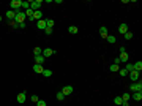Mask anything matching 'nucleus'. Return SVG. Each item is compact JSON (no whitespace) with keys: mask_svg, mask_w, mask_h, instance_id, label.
I'll list each match as a JSON object with an SVG mask.
<instances>
[{"mask_svg":"<svg viewBox=\"0 0 142 106\" xmlns=\"http://www.w3.org/2000/svg\"><path fill=\"white\" fill-rule=\"evenodd\" d=\"M38 100H40V98H38V97L36 95H32V101H33V103H36V101Z\"/></svg>","mask_w":142,"mask_h":106,"instance_id":"nucleus-34","label":"nucleus"},{"mask_svg":"<svg viewBox=\"0 0 142 106\" xmlns=\"http://www.w3.org/2000/svg\"><path fill=\"white\" fill-rule=\"evenodd\" d=\"M63 98H65V95H63V94H62V90H60L58 94H57V100H58V101H63Z\"/></svg>","mask_w":142,"mask_h":106,"instance_id":"nucleus-30","label":"nucleus"},{"mask_svg":"<svg viewBox=\"0 0 142 106\" xmlns=\"http://www.w3.org/2000/svg\"><path fill=\"white\" fill-rule=\"evenodd\" d=\"M44 32H46V35H51V33H52V29H46Z\"/></svg>","mask_w":142,"mask_h":106,"instance_id":"nucleus-35","label":"nucleus"},{"mask_svg":"<svg viewBox=\"0 0 142 106\" xmlns=\"http://www.w3.org/2000/svg\"><path fill=\"white\" fill-rule=\"evenodd\" d=\"M33 54H35V56H41V54H43V49H41V48H35V49H33Z\"/></svg>","mask_w":142,"mask_h":106,"instance_id":"nucleus-26","label":"nucleus"},{"mask_svg":"<svg viewBox=\"0 0 142 106\" xmlns=\"http://www.w3.org/2000/svg\"><path fill=\"white\" fill-rule=\"evenodd\" d=\"M130 98H131L130 94H123V95H122V100H123V101H130Z\"/></svg>","mask_w":142,"mask_h":106,"instance_id":"nucleus-28","label":"nucleus"},{"mask_svg":"<svg viewBox=\"0 0 142 106\" xmlns=\"http://www.w3.org/2000/svg\"><path fill=\"white\" fill-rule=\"evenodd\" d=\"M62 94L65 95V97H66V95H71V94H73V87H71V86H65V87L62 89Z\"/></svg>","mask_w":142,"mask_h":106,"instance_id":"nucleus-6","label":"nucleus"},{"mask_svg":"<svg viewBox=\"0 0 142 106\" xmlns=\"http://www.w3.org/2000/svg\"><path fill=\"white\" fill-rule=\"evenodd\" d=\"M35 63L43 65V63H44V57H43V56H35Z\"/></svg>","mask_w":142,"mask_h":106,"instance_id":"nucleus-17","label":"nucleus"},{"mask_svg":"<svg viewBox=\"0 0 142 106\" xmlns=\"http://www.w3.org/2000/svg\"><path fill=\"white\" fill-rule=\"evenodd\" d=\"M130 78L133 79V81H137V79H139V71H136V70H133V71H130Z\"/></svg>","mask_w":142,"mask_h":106,"instance_id":"nucleus-7","label":"nucleus"},{"mask_svg":"<svg viewBox=\"0 0 142 106\" xmlns=\"http://www.w3.org/2000/svg\"><path fill=\"white\" fill-rule=\"evenodd\" d=\"M21 3H22V0H11V10L13 11H18L21 8Z\"/></svg>","mask_w":142,"mask_h":106,"instance_id":"nucleus-4","label":"nucleus"},{"mask_svg":"<svg viewBox=\"0 0 142 106\" xmlns=\"http://www.w3.org/2000/svg\"><path fill=\"white\" fill-rule=\"evenodd\" d=\"M114 103H115V105H118V106H122V103H123L122 97H115V98H114Z\"/></svg>","mask_w":142,"mask_h":106,"instance_id":"nucleus-24","label":"nucleus"},{"mask_svg":"<svg viewBox=\"0 0 142 106\" xmlns=\"http://www.w3.org/2000/svg\"><path fill=\"white\" fill-rule=\"evenodd\" d=\"M118 74H120V76H126V74H128V71L125 70V68H120V70H118Z\"/></svg>","mask_w":142,"mask_h":106,"instance_id":"nucleus-31","label":"nucleus"},{"mask_svg":"<svg viewBox=\"0 0 142 106\" xmlns=\"http://www.w3.org/2000/svg\"><path fill=\"white\" fill-rule=\"evenodd\" d=\"M41 5H43V0H32V2H30V8H32L33 11H38Z\"/></svg>","mask_w":142,"mask_h":106,"instance_id":"nucleus-2","label":"nucleus"},{"mask_svg":"<svg viewBox=\"0 0 142 106\" xmlns=\"http://www.w3.org/2000/svg\"><path fill=\"white\" fill-rule=\"evenodd\" d=\"M133 70H136V71H139V73H141V70H142V62L137 60L136 63H133Z\"/></svg>","mask_w":142,"mask_h":106,"instance_id":"nucleus-11","label":"nucleus"},{"mask_svg":"<svg viewBox=\"0 0 142 106\" xmlns=\"http://www.w3.org/2000/svg\"><path fill=\"white\" fill-rule=\"evenodd\" d=\"M128 57H130V56H128L126 52H122V54H120V56H118L120 62H125V63H128Z\"/></svg>","mask_w":142,"mask_h":106,"instance_id":"nucleus-15","label":"nucleus"},{"mask_svg":"<svg viewBox=\"0 0 142 106\" xmlns=\"http://www.w3.org/2000/svg\"><path fill=\"white\" fill-rule=\"evenodd\" d=\"M106 40L109 41V43H115V36H112V35H107V36H106Z\"/></svg>","mask_w":142,"mask_h":106,"instance_id":"nucleus-29","label":"nucleus"},{"mask_svg":"<svg viewBox=\"0 0 142 106\" xmlns=\"http://www.w3.org/2000/svg\"><path fill=\"white\" fill-rule=\"evenodd\" d=\"M111 71H112V73H117V71L120 70V67L118 65H115V63H112V65H111V68H109Z\"/></svg>","mask_w":142,"mask_h":106,"instance_id":"nucleus-23","label":"nucleus"},{"mask_svg":"<svg viewBox=\"0 0 142 106\" xmlns=\"http://www.w3.org/2000/svg\"><path fill=\"white\" fill-rule=\"evenodd\" d=\"M131 97H133V100H134V101H141L142 100V92H134Z\"/></svg>","mask_w":142,"mask_h":106,"instance_id":"nucleus-13","label":"nucleus"},{"mask_svg":"<svg viewBox=\"0 0 142 106\" xmlns=\"http://www.w3.org/2000/svg\"><path fill=\"white\" fill-rule=\"evenodd\" d=\"M52 54H54V49H51V48H46V49H43V54H41V56L46 59V57H51Z\"/></svg>","mask_w":142,"mask_h":106,"instance_id":"nucleus-5","label":"nucleus"},{"mask_svg":"<svg viewBox=\"0 0 142 106\" xmlns=\"http://www.w3.org/2000/svg\"><path fill=\"white\" fill-rule=\"evenodd\" d=\"M38 29H40V30H46V19L38 21Z\"/></svg>","mask_w":142,"mask_h":106,"instance_id":"nucleus-14","label":"nucleus"},{"mask_svg":"<svg viewBox=\"0 0 142 106\" xmlns=\"http://www.w3.org/2000/svg\"><path fill=\"white\" fill-rule=\"evenodd\" d=\"M114 63H115V65H118V63H120V59L115 57V59H114Z\"/></svg>","mask_w":142,"mask_h":106,"instance_id":"nucleus-36","label":"nucleus"},{"mask_svg":"<svg viewBox=\"0 0 142 106\" xmlns=\"http://www.w3.org/2000/svg\"><path fill=\"white\" fill-rule=\"evenodd\" d=\"M36 106H46V101L44 100H38L36 101Z\"/></svg>","mask_w":142,"mask_h":106,"instance_id":"nucleus-33","label":"nucleus"},{"mask_svg":"<svg viewBox=\"0 0 142 106\" xmlns=\"http://www.w3.org/2000/svg\"><path fill=\"white\" fill-rule=\"evenodd\" d=\"M130 90L131 92H142V82H133L131 86H130Z\"/></svg>","mask_w":142,"mask_h":106,"instance_id":"nucleus-3","label":"nucleus"},{"mask_svg":"<svg viewBox=\"0 0 142 106\" xmlns=\"http://www.w3.org/2000/svg\"><path fill=\"white\" fill-rule=\"evenodd\" d=\"M43 19V13L38 10V11H33V21H40Z\"/></svg>","mask_w":142,"mask_h":106,"instance_id":"nucleus-9","label":"nucleus"},{"mask_svg":"<svg viewBox=\"0 0 142 106\" xmlns=\"http://www.w3.org/2000/svg\"><path fill=\"white\" fill-rule=\"evenodd\" d=\"M128 71V73H130V71H133V63H126V68H125Z\"/></svg>","mask_w":142,"mask_h":106,"instance_id":"nucleus-32","label":"nucleus"},{"mask_svg":"<svg viewBox=\"0 0 142 106\" xmlns=\"http://www.w3.org/2000/svg\"><path fill=\"white\" fill-rule=\"evenodd\" d=\"M0 21H2V18H0Z\"/></svg>","mask_w":142,"mask_h":106,"instance_id":"nucleus-38","label":"nucleus"},{"mask_svg":"<svg viewBox=\"0 0 142 106\" xmlns=\"http://www.w3.org/2000/svg\"><path fill=\"white\" fill-rule=\"evenodd\" d=\"M6 18L10 19V21H14V18H16V11L8 10V11H6Z\"/></svg>","mask_w":142,"mask_h":106,"instance_id":"nucleus-10","label":"nucleus"},{"mask_svg":"<svg viewBox=\"0 0 142 106\" xmlns=\"http://www.w3.org/2000/svg\"><path fill=\"white\" fill-rule=\"evenodd\" d=\"M123 36H125V40H131V38H133V32H130V30H128V32L125 33Z\"/></svg>","mask_w":142,"mask_h":106,"instance_id":"nucleus-27","label":"nucleus"},{"mask_svg":"<svg viewBox=\"0 0 142 106\" xmlns=\"http://www.w3.org/2000/svg\"><path fill=\"white\" fill-rule=\"evenodd\" d=\"M122 52H126V49H125V46H120V54Z\"/></svg>","mask_w":142,"mask_h":106,"instance_id":"nucleus-37","label":"nucleus"},{"mask_svg":"<svg viewBox=\"0 0 142 106\" xmlns=\"http://www.w3.org/2000/svg\"><path fill=\"white\" fill-rule=\"evenodd\" d=\"M100 33H101V38H106L107 35H109V33H107V27H104V25H103V27L100 29Z\"/></svg>","mask_w":142,"mask_h":106,"instance_id":"nucleus-16","label":"nucleus"},{"mask_svg":"<svg viewBox=\"0 0 142 106\" xmlns=\"http://www.w3.org/2000/svg\"><path fill=\"white\" fill-rule=\"evenodd\" d=\"M54 27V21L52 19H46V29H52Z\"/></svg>","mask_w":142,"mask_h":106,"instance_id":"nucleus-22","label":"nucleus"},{"mask_svg":"<svg viewBox=\"0 0 142 106\" xmlns=\"http://www.w3.org/2000/svg\"><path fill=\"white\" fill-rule=\"evenodd\" d=\"M8 24H10L13 29H19V24L16 22V21H8Z\"/></svg>","mask_w":142,"mask_h":106,"instance_id":"nucleus-25","label":"nucleus"},{"mask_svg":"<svg viewBox=\"0 0 142 106\" xmlns=\"http://www.w3.org/2000/svg\"><path fill=\"white\" fill-rule=\"evenodd\" d=\"M118 32H120V33H123V35H125V33L128 32V25L125 24V22H122V24L118 25Z\"/></svg>","mask_w":142,"mask_h":106,"instance_id":"nucleus-8","label":"nucleus"},{"mask_svg":"<svg viewBox=\"0 0 142 106\" xmlns=\"http://www.w3.org/2000/svg\"><path fill=\"white\" fill-rule=\"evenodd\" d=\"M43 65H38V63H35V65H33V71H35V73H38V74H41L43 73Z\"/></svg>","mask_w":142,"mask_h":106,"instance_id":"nucleus-12","label":"nucleus"},{"mask_svg":"<svg viewBox=\"0 0 142 106\" xmlns=\"http://www.w3.org/2000/svg\"><path fill=\"white\" fill-rule=\"evenodd\" d=\"M43 76H44V78H51V76H52V71L51 70H47V68H44L43 70V73H41Z\"/></svg>","mask_w":142,"mask_h":106,"instance_id":"nucleus-21","label":"nucleus"},{"mask_svg":"<svg viewBox=\"0 0 142 106\" xmlns=\"http://www.w3.org/2000/svg\"><path fill=\"white\" fill-rule=\"evenodd\" d=\"M21 8H24V10L27 11L28 8H30V2H27V0H22V3H21Z\"/></svg>","mask_w":142,"mask_h":106,"instance_id":"nucleus-20","label":"nucleus"},{"mask_svg":"<svg viewBox=\"0 0 142 106\" xmlns=\"http://www.w3.org/2000/svg\"><path fill=\"white\" fill-rule=\"evenodd\" d=\"M14 21H16L18 24H22L24 21H25V11H21V10L16 11V18H14Z\"/></svg>","mask_w":142,"mask_h":106,"instance_id":"nucleus-1","label":"nucleus"},{"mask_svg":"<svg viewBox=\"0 0 142 106\" xmlns=\"http://www.w3.org/2000/svg\"><path fill=\"white\" fill-rule=\"evenodd\" d=\"M16 100H18V103H25V92H22V94H19Z\"/></svg>","mask_w":142,"mask_h":106,"instance_id":"nucleus-18","label":"nucleus"},{"mask_svg":"<svg viewBox=\"0 0 142 106\" xmlns=\"http://www.w3.org/2000/svg\"><path fill=\"white\" fill-rule=\"evenodd\" d=\"M68 32H70L71 35H76V33L79 32V30H77V27H76V25H70V27H68Z\"/></svg>","mask_w":142,"mask_h":106,"instance_id":"nucleus-19","label":"nucleus"}]
</instances>
